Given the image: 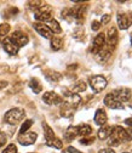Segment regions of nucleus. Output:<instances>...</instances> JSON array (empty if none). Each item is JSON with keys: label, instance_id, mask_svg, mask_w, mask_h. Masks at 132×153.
<instances>
[{"label": "nucleus", "instance_id": "dca6fc26", "mask_svg": "<svg viewBox=\"0 0 132 153\" xmlns=\"http://www.w3.org/2000/svg\"><path fill=\"white\" fill-rule=\"evenodd\" d=\"M107 119H108V117H107V113H105L104 109L100 108V109L96 111V114H95V123H96L97 125H102V126L105 125Z\"/></svg>", "mask_w": 132, "mask_h": 153}, {"label": "nucleus", "instance_id": "b1692460", "mask_svg": "<svg viewBox=\"0 0 132 153\" xmlns=\"http://www.w3.org/2000/svg\"><path fill=\"white\" fill-rule=\"evenodd\" d=\"M46 143H47L50 147L57 148V149H61V148L63 147V142H62V140H60L58 137H53L52 140H50V141H46Z\"/></svg>", "mask_w": 132, "mask_h": 153}, {"label": "nucleus", "instance_id": "6ab92c4d", "mask_svg": "<svg viewBox=\"0 0 132 153\" xmlns=\"http://www.w3.org/2000/svg\"><path fill=\"white\" fill-rule=\"evenodd\" d=\"M77 136H78V126H73V125L69 126L67 129L66 134H64V137H66L67 141H72V140H74Z\"/></svg>", "mask_w": 132, "mask_h": 153}, {"label": "nucleus", "instance_id": "bb28decb", "mask_svg": "<svg viewBox=\"0 0 132 153\" xmlns=\"http://www.w3.org/2000/svg\"><path fill=\"white\" fill-rule=\"evenodd\" d=\"M9 32H10V26L7 23H1L0 25V36L3 38L5 35H7Z\"/></svg>", "mask_w": 132, "mask_h": 153}, {"label": "nucleus", "instance_id": "2eb2a0df", "mask_svg": "<svg viewBox=\"0 0 132 153\" xmlns=\"http://www.w3.org/2000/svg\"><path fill=\"white\" fill-rule=\"evenodd\" d=\"M104 105H105L107 107L111 108V109H120V108L124 107L122 103H120L119 101H117L114 97H113V95H111L110 92L104 97Z\"/></svg>", "mask_w": 132, "mask_h": 153}, {"label": "nucleus", "instance_id": "e433bc0d", "mask_svg": "<svg viewBox=\"0 0 132 153\" xmlns=\"http://www.w3.org/2000/svg\"><path fill=\"white\" fill-rule=\"evenodd\" d=\"M125 124L128 125L130 128H132V118H127V119H125Z\"/></svg>", "mask_w": 132, "mask_h": 153}, {"label": "nucleus", "instance_id": "a878e982", "mask_svg": "<svg viewBox=\"0 0 132 153\" xmlns=\"http://www.w3.org/2000/svg\"><path fill=\"white\" fill-rule=\"evenodd\" d=\"M33 125V120H30V119H28V120H26L23 124H22V126H21V129H20V134H24V132H27L28 130H29V128Z\"/></svg>", "mask_w": 132, "mask_h": 153}, {"label": "nucleus", "instance_id": "58836bf2", "mask_svg": "<svg viewBox=\"0 0 132 153\" xmlns=\"http://www.w3.org/2000/svg\"><path fill=\"white\" fill-rule=\"evenodd\" d=\"M125 153H127V152H125Z\"/></svg>", "mask_w": 132, "mask_h": 153}, {"label": "nucleus", "instance_id": "f03ea898", "mask_svg": "<svg viewBox=\"0 0 132 153\" xmlns=\"http://www.w3.org/2000/svg\"><path fill=\"white\" fill-rule=\"evenodd\" d=\"M24 116H26V112L23 108H12L5 113L4 120L10 125H16L24 118Z\"/></svg>", "mask_w": 132, "mask_h": 153}, {"label": "nucleus", "instance_id": "6e6552de", "mask_svg": "<svg viewBox=\"0 0 132 153\" xmlns=\"http://www.w3.org/2000/svg\"><path fill=\"white\" fill-rule=\"evenodd\" d=\"M110 94L113 95V97H114L117 101H119L120 103L128 101L130 97H131V90L127 89V88H119V89H115L114 91H111Z\"/></svg>", "mask_w": 132, "mask_h": 153}, {"label": "nucleus", "instance_id": "72a5a7b5", "mask_svg": "<svg viewBox=\"0 0 132 153\" xmlns=\"http://www.w3.org/2000/svg\"><path fill=\"white\" fill-rule=\"evenodd\" d=\"M125 130H126V141H131L132 140V128H128Z\"/></svg>", "mask_w": 132, "mask_h": 153}, {"label": "nucleus", "instance_id": "f257e3e1", "mask_svg": "<svg viewBox=\"0 0 132 153\" xmlns=\"http://www.w3.org/2000/svg\"><path fill=\"white\" fill-rule=\"evenodd\" d=\"M81 103V97L79 96L78 94H66L64 95V99H62V109H61V114L63 117H70L73 114V111L75 108H78L79 105Z\"/></svg>", "mask_w": 132, "mask_h": 153}, {"label": "nucleus", "instance_id": "cd10ccee", "mask_svg": "<svg viewBox=\"0 0 132 153\" xmlns=\"http://www.w3.org/2000/svg\"><path fill=\"white\" fill-rule=\"evenodd\" d=\"M46 78H47L50 82H58L60 78H61V75H60L58 73H55V72H53L51 75H47V74H46Z\"/></svg>", "mask_w": 132, "mask_h": 153}, {"label": "nucleus", "instance_id": "39448f33", "mask_svg": "<svg viewBox=\"0 0 132 153\" xmlns=\"http://www.w3.org/2000/svg\"><path fill=\"white\" fill-rule=\"evenodd\" d=\"M90 86L95 92H101L107 88V80L102 75H95L90 79Z\"/></svg>", "mask_w": 132, "mask_h": 153}, {"label": "nucleus", "instance_id": "c85d7f7f", "mask_svg": "<svg viewBox=\"0 0 132 153\" xmlns=\"http://www.w3.org/2000/svg\"><path fill=\"white\" fill-rule=\"evenodd\" d=\"M3 153H18V152H17V147H16L13 143H11V145H9V146L4 149Z\"/></svg>", "mask_w": 132, "mask_h": 153}, {"label": "nucleus", "instance_id": "7c9ffc66", "mask_svg": "<svg viewBox=\"0 0 132 153\" xmlns=\"http://www.w3.org/2000/svg\"><path fill=\"white\" fill-rule=\"evenodd\" d=\"M63 153H81L80 151H78L77 148H74V147H72V146H69V147H67L66 149H64V152Z\"/></svg>", "mask_w": 132, "mask_h": 153}, {"label": "nucleus", "instance_id": "f704fd0d", "mask_svg": "<svg viewBox=\"0 0 132 153\" xmlns=\"http://www.w3.org/2000/svg\"><path fill=\"white\" fill-rule=\"evenodd\" d=\"M100 27H101V23H100L98 21H93V22H92V26H91L92 30H98Z\"/></svg>", "mask_w": 132, "mask_h": 153}, {"label": "nucleus", "instance_id": "4468645a", "mask_svg": "<svg viewBox=\"0 0 132 153\" xmlns=\"http://www.w3.org/2000/svg\"><path fill=\"white\" fill-rule=\"evenodd\" d=\"M3 48H4V50L9 53V55H17L18 53V50H20V48H18L17 45H15L12 42H11V39L10 38H5L4 39V42H3Z\"/></svg>", "mask_w": 132, "mask_h": 153}, {"label": "nucleus", "instance_id": "c756f323", "mask_svg": "<svg viewBox=\"0 0 132 153\" xmlns=\"http://www.w3.org/2000/svg\"><path fill=\"white\" fill-rule=\"evenodd\" d=\"M93 141H95V137L93 136H87V137H83L80 140V143L81 145H90V143H93Z\"/></svg>", "mask_w": 132, "mask_h": 153}, {"label": "nucleus", "instance_id": "a211bd4d", "mask_svg": "<svg viewBox=\"0 0 132 153\" xmlns=\"http://www.w3.org/2000/svg\"><path fill=\"white\" fill-rule=\"evenodd\" d=\"M111 131H113V128H111V126H109V125H103V126L98 130V137H100L101 140H105V139H108V137L110 136Z\"/></svg>", "mask_w": 132, "mask_h": 153}, {"label": "nucleus", "instance_id": "ddd939ff", "mask_svg": "<svg viewBox=\"0 0 132 153\" xmlns=\"http://www.w3.org/2000/svg\"><path fill=\"white\" fill-rule=\"evenodd\" d=\"M34 29L39 33L41 36L46 38V39H52V32L50 30V28L41 22H35L34 23Z\"/></svg>", "mask_w": 132, "mask_h": 153}, {"label": "nucleus", "instance_id": "20e7f679", "mask_svg": "<svg viewBox=\"0 0 132 153\" xmlns=\"http://www.w3.org/2000/svg\"><path fill=\"white\" fill-rule=\"evenodd\" d=\"M35 18L41 23L47 22V21L50 22L52 20L51 7L49 5H41L38 10H35Z\"/></svg>", "mask_w": 132, "mask_h": 153}, {"label": "nucleus", "instance_id": "423d86ee", "mask_svg": "<svg viewBox=\"0 0 132 153\" xmlns=\"http://www.w3.org/2000/svg\"><path fill=\"white\" fill-rule=\"evenodd\" d=\"M105 43H107V49L109 51H113L115 49L118 44V30L115 27H111L108 29V34L105 36Z\"/></svg>", "mask_w": 132, "mask_h": 153}, {"label": "nucleus", "instance_id": "2f4dec72", "mask_svg": "<svg viewBox=\"0 0 132 153\" xmlns=\"http://www.w3.org/2000/svg\"><path fill=\"white\" fill-rule=\"evenodd\" d=\"M5 143H6V135L4 132H0V147L5 146Z\"/></svg>", "mask_w": 132, "mask_h": 153}, {"label": "nucleus", "instance_id": "5701e85b", "mask_svg": "<svg viewBox=\"0 0 132 153\" xmlns=\"http://www.w3.org/2000/svg\"><path fill=\"white\" fill-rule=\"evenodd\" d=\"M62 46H63V40L61 39V38L55 36V38H52V39H51V48H52V50L57 51V50L62 49Z\"/></svg>", "mask_w": 132, "mask_h": 153}, {"label": "nucleus", "instance_id": "7ed1b4c3", "mask_svg": "<svg viewBox=\"0 0 132 153\" xmlns=\"http://www.w3.org/2000/svg\"><path fill=\"white\" fill-rule=\"evenodd\" d=\"M108 139H109L108 142L109 146H119L120 142L126 141V130L121 126H114Z\"/></svg>", "mask_w": 132, "mask_h": 153}, {"label": "nucleus", "instance_id": "393cba45", "mask_svg": "<svg viewBox=\"0 0 132 153\" xmlns=\"http://www.w3.org/2000/svg\"><path fill=\"white\" fill-rule=\"evenodd\" d=\"M85 90H86V84L83 80H79L77 84L74 85V88H73V91L74 92H83Z\"/></svg>", "mask_w": 132, "mask_h": 153}, {"label": "nucleus", "instance_id": "9b49d317", "mask_svg": "<svg viewBox=\"0 0 132 153\" xmlns=\"http://www.w3.org/2000/svg\"><path fill=\"white\" fill-rule=\"evenodd\" d=\"M104 44H105V35L103 33H100L96 35L95 40H93V45H92V53L93 55H97L103 48H104Z\"/></svg>", "mask_w": 132, "mask_h": 153}, {"label": "nucleus", "instance_id": "0eeeda50", "mask_svg": "<svg viewBox=\"0 0 132 153\" xmlns=\"http://www.w3.org/2000/svg\"><path fill=\"white\" fill-rule=\"evenodd\" d=\"M117 21L120 29H127L132 23V12H119L117 16Z\"/></svg>", "mask_w": 132, "mask_h": 153}, {"label": "nucleus", "instance_id": "f3484780", "mask_svg": "<svg viewBox=\"0 0 132 153\" xmlns=\"http://www.w3.org/2000/svg\"><path fill=\"white\" fill-rule=\"evenodd\" d=\"M91 134H92V128L88 124H83L78 126V135L83 137H87V136H91Z\"/></svg>", "mask_w": 132, "mask_h": 153}, {"label": "nucleus", "instance_id": "f8f14e48", "mask_svg": "<svg viewBox=\"0 0 132 153\" xmlns=\"http://www.w3.org/2000/svg\"><path fill=\"white\" fill-rule=\"evenodd\" d=\"M36 132H24V134H20L18 136V142L23 146H29V145H33L35 141H36Z\"/></svg>", "mask_w": 132, "mask_h": 153}, {"label": "nucleus", "instance_id": "4be33fe9", "mask_svg": "<svg viewBox=\"0 0 132 153\" xmlns=\"http://www.w3.org/2000/svg\"><path fill=\"white\" fill-rule=\"evenodd\" d=\"M49 28H50V30L52 32V34L53 33H56V34H60V33H62V28H61V26H60V23L56 21V20H52L50 21V23H49V26H47Z\"/></svg>", "mask_w": 132, "mask_h": 153}, {"label": "nucleus", "instance_id": "473e14b6", "mask_svg": "<svg viewBox=\"0 0 132 153\" xmlns=\"http://www.w3.org/2000/svg\"><path fill=\"white\" fill-rule=\"evenodd\" d=\"M109 21H110V16H109V15H103V16H102V20H101L100 23H101V25H107Z\"/></svg>", "mask_w": 132, "mask_h": 153}, {"label": "nucleus", "instance_id": "c9c22d12", "mask_svg": "<svg viewBox=\"0 0 132 153\" xmlns=\"http://www.w3.org/2000/svg\"><path fill=\"white\" fill-rule=\"evenodd\" d=\"M100 153H115L114 151H113L111 148H103L100 151Z\"/></svg>", "mask_w": 132, "mask_h": 153}, {"label": "nucleus", "instance_id": "1a4fd4ad", "mask_svg": "<svg viewBox=\"0 0 132 153\" xmlns=\"http://www.w3.org/2000/svg\"><path fill=\"white\" fill-rule=\"evenodd\" d=\"M10 39H11V42H12L15 45H17L18 48L27 45V44H28V40H29L28 36H27L23 32H20V30L13 32L12 35L10 36Z\"/></svg>", "mask_w": 132, "mask_h": 153}, {"label": "nucleus", "instance_id": "9d476101", "mask_svg": "<svg viewBox=\"0 0 132 153\" xmlns=\"http://www.w3.org/2000/svg\"><path fill=\"white\" fill-rule=\"evenodd\" d=\"M43 101L46 105H60L62 103V97L58 96L55 91H47L43 95Z\"/></svg>", "mask_w": 132, "mask_h": 153}, {"label": "nucleus", "instance_id": "412c9836", "mask_svg": "<svg viewBox=\"0 0 132 153\" xmlns=\"http://www.w3.org/2000/svg\"><path fill=\"white\" fill-rule=\"evenodd\" d=\"M29 88L34 91V94H40V92H41V90H43V86H41L40 82L36 78L30 79V82H29Z\"/></svg>", "mask_w": 132, "mask_h": 153}, {"label": "nucleus", "instance_id": "4c0bfd02", "mask_svg": "<svg viewBox=\"0 0 132 153\" xmlns=\"http://www.w3.org/2000/svg\"><path fill=\"white\" fill-rule=\"evenodd\" d=\"M130 39H131V45H132V33H131V35H130Z\"/></svg>", "mask_w": 132, "mask_h": 153}, {"label": "nucleus", "instance_id": "aec40b11", "mask_svg": "<svg viewBox=\"0 0 132 153\" xmlns=\"http://www.w3.org/2000/svg\"><path fill=\"white\" fill-rule=\"evenodd\" d=\"M110 53H111V51H109L108 49H105V48H103L97 55H96V57H97V61L98 62H105L109 57H110Z\"/></svg>", "mask_w": 132, "mask_h": 153}]
</instances>
